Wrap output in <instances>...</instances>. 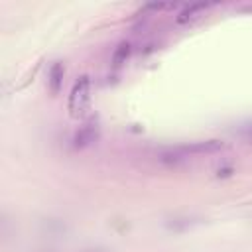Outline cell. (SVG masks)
Here are the masks:
<instances>
[{"mask_svg":"<svg viewBox=\"0 0 252 252\" xmlns=\"http://www.w3.org/2000/svg\"><path fill=\"white\" fill-rule=\"evenodd\" d=\"M132 55V45L128 41H120L112 53V67L114 69H120L122 65H126V61L130 59Z\"/></svg>","mask_w":252,"mask_h":252,"instance_id":"obj_6","label":"cell"},{"mask_svg":"<svg viewBox=\"0 0 252 252\" xmlns=\"http://www.w3.org/2000/svg\"><path fill=\"white\" fill-rule=\"evenodd\" d=\"M226 144L220 140H199V142H191V144H181V146H173V148H165L163 152H159L158 159L163 163H177V161H185L193 156H209V154H217L220 150H224Z\"/></svg>","mask_w":252,"mask_h":252,"instance_id":"obj_1","label":"cell"},{"mask_svg":"<svg viewBox=\"0 0 252 252\" xmlns=\"http://www.w3.org/2000/svg\"><path fill=\"white\" fill-rule=\"evenodd\" d=\"M98 140V124L96 120H89L87 124H83L73 138V146L75 148H87L91 144H94Z\"/></svg>","mask_w":252,"mask_h":252,"instance_id":"obj_4","label":"cell"},{"mask_svg":"<svg viewBox=\"0 0 252 252\" xmlns=\"http://www.w3.org/2000/svg\"><path fill=\"white\" fill-rule=\"evenodd\" d=\"M63 77H65V67L61 61H55L49 69V79H47V85H49V91L51 94H57L63 87Z\"/></svg>","mask_w":252,"mask_h":252,"instance_id":"obj_5","label":"cell"},{"mask_svg":"<svg viewBox=\"0 0 252 252\" xmlns=\"http://www.w3.org/2000/svg\"><path fill=\"white\" fill-rule=\"evenodd\" d=\"M89 106H91V77L89 75H81L73 83L71 93H69V98H67L69 116L75 118V120L85 118Z\"/></svg>","mask_w":252,"mask_h":252,"instance_id":"obj_2","label":"cell"},{"mask_svg":"<svg viewBox=\"0 0 252 252\" xmlns=\"http://www.w3.org/2000/svg\"><path fill=\"white\" fill-rule=\"evenodd\" d=\"M240 134H242L244 138H252V122L246 124V126H242V128H240Z\"/></svg>","mask_w":252,"mask_h":252,"instance_id":"obj_7","label":"cell"},{"mask_svg":"<svg viewBox=\"0 0 252 252\" xmlns=\"http://www.w3.org/2000/svg\"><path fill=\"white\" fill-rule=\"evenodd\" d=\"M213 4H207V2H193V4H187L177 16H175V24L179 26H185V24H193L195 20H199L201 16H205L207 10H211Z\"/></svg>","mask_w":252,"mask_h":252,"instance_id":"obj_3","label":"cell"}]
</instances>
